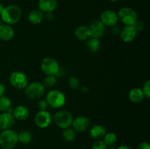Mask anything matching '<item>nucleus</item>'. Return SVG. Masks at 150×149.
Listing matches in <instances>:
<instances>
[{
    "mask_svg": "<svg viewBox=\"0 0 150 149\" xmlns=\"http://www.w3.org/2000/svg\"><path fill=\"white\" fill-rule=\"evenodd\" d=\"M5 91H6L5 86H4L2 83H0V96H3V95L4 94Z\"/></svg>",
    "mask_w": 150,
    "mask_h": 149,
    "instance_id": "nucleus-36",
    "label": "nucleus"
},
{
    "mask_svg": "<svg viewBox=\"0 0 150 149\" xmlns=\"http://www.w3.org/2000/svg\"><path fill=\"white\" fill-rule=\"evenodd\" d=\"M117 16L119 20L125 26H133L138 20L137 13L130 7L121 8L117 13Z\"/></svg>",
    "mask_w": 150,
    "mask_h": 149,
    "instance_id": "nucleus-4",
    "label": "nucleus"
},
{
    "mask_svg": "<svg viewBox=\"0 0 150 149\" xmlns=\"http://www.w3.org/2000/svg\"><path fill=\"white\" fill-rule=\"evenodd\" d=\"M28 19L32 24H39L43 20L44 13L40 10H33L29 13Z\"/></svg>",
    "mask_w": 150,
    "mask_h": 149,
    "instance_id": "nucleus-21",
    "label": "nucleus"
},
{
    "mask_svg": "<svg viewBox=\"0 0 150 149\" xmlns=\"http://www.w3.org/2000/svg\"><path fill=\"white\" fill-rule=\"evenodd\" d=\"M44 17L46 18V20L51 21V20H52L53 19H54V13H45V15H44Z\"/></svg>",
    "mask_w": 150,
    "mask_h": 149,
    "instance_id": "nucleus-35",
    "label": "nucleus"
},
{
    "mask_svg": "<svg viewBox=\"0 0 150 149\" xmlns=\"http://www.w3.org/2000/svg\"><path fill=\"white\" fill-rule=\"evenodd\" d=\"M89 28L90 30L91 37L99 39V38L102 37L105 34V26L100 20H95L92 22Z\"/></svg>",
    "mask_w": 150,
    "mask_h": 149,
    "instance_id": "nucleus-12",
    "label": "nucleus"
},
{
    "mask_svg": "<svg viewBox=\"0 0 150 149\" xmlns=\"http://www.w3.org/2000/svg\"><path fill=\"white\" fill-rule=\"evenodd\" d=\"M57 0H39V10L43 13H53L57 7Z\"/></svg>",
    "mask_w": 150,
    "mask_h": 149,
    "instance_id": "nucleus-15",
    "label": "nucleus"
},
{
    "mask_svg": "<svg viewBox=\"0 0 150 149\" xmlns=\"http://www.w3.org/2000/svg\"><path fill=\"white\" fill-rule=\"evenodd\" d=\"M71 126L75 131L83 132L90 126V120L86 116H79L73 120Z\"/></svg>",
    "mask_w": 150,
    "mask_h": 149,
    "instance_id": "nucleus-11",
    "label": "nucleus"
},
{
    "mask_svg": "<svg viewBox=\"0 0 150 149\" xmlns=\"http://www.w3.org/2000/svg\"><path fill=\"white\" fill-rule=\"evenodd\" d=\"M120 32H121V29L118 26H114L111 27V32H112L113 34L114 35H118L120 34Z\"/></svg>",
    "mask_w": 150,
    "mask_h": 149,
    "instance_id": "nucleus-34",
    "label": "nucleus"
},
{
    "mask_svg": "<svg viewBox=\"0 0 150 149\" xmlns=\"http://www.w3.org/2000/svg\"><path fill=\"white\" fill-rule=\"evenodd\" d=\"M108 146L105 144L102 140H97L92 144V149H107Z\"/></svg>",
    "mask_w": 150,
    "mask_h": 149,
    "instance_id": "nucleus-30",
    "label": "nucleus"
},
{
    "mask_svg": "<svg viewBox=\"0 0 150 149\" xmlns=\"http://www.w3.org/2000/svg\"><path fill=\"white\" fill-rule=\"evenodd\" d=\"M15 32L10 25L0 24V39L3 41H10L14 37Z\"/></svg>",
    "mask_w": 150,
    "mask_h": 149,
    "instance_id": "nucleus-16",
    "label": "nucleus"
},
{
    "mask_svg": "<svg viewBox=\"0 0 150 149\" xmlns=\"http://www.w3.org/2000/svg\"><path fill=\"white\" fill-rule=\"evenodd\" d=\"M105 134H106V130H105V127L102 125H99V124L92 126L89 129L90 137L96 140H101L102 138H103Z\"/></svg>",
    "mask_w": 150,
    "mask_h": 149,
    "instance_id": "nucleus-18",
    "label": "nucleus"
},
{
    "mask_svg": "<svg viewBox=\"0 0 150 149\" xmlns=\"http://www.w3.org/2000/svg\"><path fill=\"white\" fill-rule=\"evenodd\" d=\"M11 100L10 98L6 96H0V111L7 112L10 108H11Z\"/></svg>",
    "mask_w": 150,
    "mask_h": 149,
    "instance_id": "nucleus-24",
    "label": "nucleus"
},
{
    "mask_svg": "<svg viewBox=\"0 0 150 149\" xmlns=\"http://www.w3.org/2000/svg\"><path fill=\"white\" fill-rule=\"evenodd\" d=\"M22 12L20 7L15 4L4 7L1 13V20L5 24L13 25L17 23L21 18Z\"/></svg>",
    "mask_w": 150,
    "mask_h": 149,
    "instance_id": "nucleus-1",
    "label": "nucleus"
},
{
    "mask_svg": "<svg viewBox=\"0 0 150 149\" xmlns=\"http://www.w3.org/2000/svg\"><path fill=\"white\" fill-rule=\"evenodd\" d=\"M136 32H142L145 29V23L142 20H137L134 24L133 25Z\"/></svg>",
    "mask_w": 150,
    "mask_h": 149,
    "instance_id": "nucleus-31",
    "label": "nucleus"
},
{
    "mask_svg": "<svg viewBox=\"0 0 150 149\" xmlns=\"http://www.w3.org/2000/svg\"><path fill=\"white\" fill-rule=\"evenodd\" d=\"M137 32L133 26H125L120 32V37L125 42H131L136 38Z\"/></svg>",
    "mask_w": 150,
    "mask_h": 149,
    "instance_id": "nucleus-14",
    "label": "nucleus"
},
{
    "mask_svg": "<svg viewBox=\"0 0 150 149\" xmlns=\"http://www.w3.org/2000/svg\"><path fill=\"white\" fill-rule=\"evenodd\" d=\"M45 100L48 106H51V108L55 109H58L64 106L66 99L62 92L60 91L59 90L53 89L47 93Z\"/></svg>",
    "mask_w": 150,
    "mask_h": 149,
    "instance_id": "nucleus-3",
    "label": "nucleus"
},
{
    "mask_svg": "<svg viewBox=\"0 0 150 149\" xmlns=\"http://www.w3.org/2000/svg\"><path fill=\"white\" fill-rule=\"evenodd\" d=\"M117 149H132V148L127 145H122L119 146Z\"/></svg>",
    "mask_w": 150,
    "mask_h": 149,
    "instance_id": "nucleus-37",
    "label": "nucleus"
},
{
    "mask_svg": "<svg viewBox=\"0 0 150 149\" xmlns=\"http://www.w3.org/2000/svg\"><path fill=\"white\" fill-rule=\"evenodd\" d=\"M62 137L64 141L67 143H71L76 138V132L73 129H70V127L64 129L62 132Z\"/></svg>",
    "mask_w": 150,
    "mask_h": 149,
    "instance_id": "nucleus-25",
    "label": "nucleus"
},
{
    "mask_svg": "<svg viewBox=\"0 0 150 149\" xmlns=\"http://www.w3.org/2000/svg\"><path fill=\"white\" fill-rule=\"evenodd\" d=\"M110 1H111V2H115V1H118V0H109Z\"/></svg>",
    "mask_w": 150,
    "mask_h": 149,
    "instance_id": "nucleus-40",
    "label": "nucleus"
},
{
    "mask_svg": "<svg viewBox=\"0 0 150 149\" xmlns=\"http://www.w3.org/2000/svg\"><path fill=\"white\" fill-rule=\"evenodd\" d=\"M74 34L76 37L81 41L86 40L89 37H91V33L89 26H83V25L76 28L74 32Z\"/></svg>",
    "mask_w": 150,
    "mask_h": 149,
    "instance_id": "nucleus-19",
    "label": "nucleus"
},
{
    "mask_svg": "<svg viewBox=\"0 0 150 149\" xmlns=\"http://www.w3.org/2000/svg\"><path fill=\"white\" fill-rule=\"evenodd\" d=\"M128 96L130 100L133 103H139L144 99L143 91H142V89H139V88H134V89H131L129 92Z\"/></svg>",
    "mask_w": 150,
    "mask_h": 149,
    "instance_id": "nucleus-20",
    "label": "nucleus"
},
{
    "mask_svg": "<svg viewBox=\"0 0 150 149\" xmlns=\"http://www.w3.org/2000/svg\"><path fill=\"white\" fill-rule=\"evenodd\" d=\"M51 121L52 116L47 110H39L35 116V123L39 128H47L51 124Z\"/></svg>",
    "mask_w": 150,
    "mask_h": 149,
    "instance_id": "nucleus-9",
    "label": "nucleus"
},
{
    "mask_svg": "<svg viewBox=\"0 0 150 149\" xmlns=\"http://www.w3.org/2000/svg\"><path fill=\"white\" fill-rule=\"evenodd\" d=\"M68 84L70 86V87L73 89H77L80 87L79 80H78L77 77H74V76H72V77H70L69 78Z\"/></svg>",
    "mask_w": 150,
    "mask_h": 149,
    "instance_id": "nucleus-28",
    "label": "nucleus"
},
{
    "mask_svg": "<svg viewBox=\"0 0 150 149\" xmlns=\"http://www.w3.org/2000/svg\"><path fill=\"white\" fill-rule=\"evenodd\" d=\"M103 141L105 143V144L107 146H112L113 145H114L117 143V136L113 132L106 133L103 137Z\"/></svg>",
    "mask_w": 150,
    "mask_h": 149,
    "instance_id": "nucleus-26",
    "label": "nucleus"
},
{
    "mask_svg": "<svg viewBox=\"0 0 150 149\" xmlns=\"http://www.w3.org/2000/svg\"><path fill=\"white\" fill-rule=\"evenodd\" d=\"M53 119L57 126L64 129L69 128L72 125L73 118L72 114L68 111L59 110L54 114Z\"/></svg>",
    "mask_w": 150,
    "mask_h": 149,
    "instance_id": "nucleus-6",
    "label": "nucleus"
},
{
    "mask_svg": "<svg viewBox=\"0 0 150 149\" xmlns=\"http://www.w3.org/2000/svg\"><path fill=\"white\" fill-rule=\"evenodd\" d=\"M41 70L46 75H57L60 71V67L57 60L51 57L43 58L41 62Z\"/></svg>",
    "mask_w": 150,
    "mask_h": 149,
    "instance_id": "nucleus-7",
    "label": "nucleus"
},
{
    "mask_svg": "<svg viewBox=\"0 0 150 149\" xmlns=\"http://www.w3.org/2000/svg\"><path fill=\"white\" fill-rule=\"evenodd\" d=\"M18 142L23 145L29 144L32 141V134L30 133V131H27V130H23V131L18 133Z\"/></svg>",
    "mask_w": 150,
    "mask_h": 149,
    "instance_id": "nucleus-23",
    "label": "nucleus"
},
{
    "mask_svg": "<svg viewBox=\"0 0 150 149\" xmlns=\"http://www.w3.org/2000/svg\"><path fill=\"white\" fill-rule=\"evenodd\" d=\"M136 149H150V145L147 142H142L139 143Z\"/></svg>",
    "mask_w": 150,
    "mask_h": 149,
    "instance_id": "nucleus-33",
    "label": "nucleus"
},
{
    "mask_svg": "<svg viewBox=\"0 0 150 149\" xmlns=\"http://www.w3.org/2000/svg\"><path fill=\"white\" fill-rule=\"evenodd\" d=\"M86 48L92 53H97L100 48V41L98 38L89 37L86 39Z\"/></svg>",
    "mask_w": 150,
    "mask_h": 149,
    "instance_id": "nucleus-22",
    "label": "nucleus"
},
{
    "mask_svg": "<svg viewBox=\"0 0 150 149\" xmlns=\"http://www.w3.org/2000/svg\"><path fill=\"white\" fill-rule=\"evenodd\" d=\"M100 20L103 23L105 26L112 27L117 24L119 19L117 13L111 10H106L101 13Z\"/></svg>",
    "mask_w": 150,
    "mask_h": 149,
    "instance_id": "nucleus-10",
    "label": "nucleus"
},
{
    "mask_svg": "<svg viewBox=\"0 0 150 149\" xmlns=\"http://www.w3.org/2000/svg\"><path fill=\"white\" fill-rule=\"evenodd\" d=\"M16 119L13 114L7 112H3L0 114V129H10L14 126Z\"/></svg>",
    "mask_w": 150,
    "mask_h": 149,
    "instance_id": "nucleus-13",
    "label": "nucleus"
},
{
    "mask_svg": "<svg viewBox=\"0 0 150 149\" xmlns=\"http://www.w3.org/2000/svg\"><path fill=\"white\" fill-rule=\"evenodd\" d=\"M57 83V77L55 75H46L44 78L42 84L45 88H52Z\"/></svg>",
    "mask_w": 150,
    "mask_h": 149,
    "instance_id": "nucleus-27",
    "label": "nucleus"
},
{
    "mask_svg": "<svg viewBox=\"0 0 150 149\" xmlns=\"http://www.w3.org/2000/svg\"><path fill=\"white\" fill-rule=\"evenodd\" d=\"M13 115L15 119L18 121H24L29 117V110L23 105H18L13 110Z\"/></svg>",
    "mask_w": 150,
    "mask_h": 149,
    "instance_id": "nucleus-17",
    "label": "nucleus"
},
{
    "mask_svg": "<svg viewBox=\"0 0 150 149\" xmlns=\"http://www.w3.org/2000/svg\"><path fill=\"white\" fill-rule=\"evenodd\" d=\"M24 89V93L26 97L32 100L41 98L45 92V87L42 83L37 81L28 84Z\"/></svg>",
    "mask_w": 150,
    "mask_h": 149,
    "instance_id": "nucleus-5",
    "label": "nucleus"
},
{
    "mask_svg": "<svg viewBox=\"0 0 150 149\" xmlns=\"http://www.w3.org/2000/svg\"><path fill=\"white\" fill-rule=\"evenodd\" d=\"M18 143V132L15 130H2L0 134V147L2 149H13Z\"/></svg>",
    "mask_w": 150,
    "mask_h": 149,
    "instance_id": "nucleus-2",
    "label": "nucleus"
},
{
    "mask_svg": "<svg viewBox=\"0 0 150 149\" xmlns=\"http://www.w3.org/2000/svg\"><path fill=\"white\" fill-rule=\"evenodd\" d=\"M81 90L82 91V92H86L87 91V88L86 86H81Z\"/></svg>",
    "mask_w": 150,
    "mask_h": 149,
    "instance_id": "nucleus-38",
    "label": "nucleus"
},
{
    "mask_svg": "<svg viewBox=\"0 0 150 149\" xmlns=\"http://www.w3.org/2000/svg\"><path fill=\"white\" fill-rule=\"evenodd\" d=\"M142 91H143L144 97L146 99H149L150 97V80H147L144 84L143 88L142 89Z\"/></svg>",
    "mask_w": 150,
    "mask_h": 149,
    "instance_id": "nucleus-29",
    "label": "nucleus"
},
{
    "mask_svg": "<svg viewBox=\"0 0 150 149\" xmlns=\"http://www.w3.org/2000/svg\"><path fill=\"white\" fill-rule=\"evenodd\" d=\"M4 5H3L2 4H1V3H0V15H1V12H2V10H3V9H4Z\"/></svg>",
    "mask_w": 150,
    "mask_h": 149,
    "instance_id": "nucleus-39",
    "label": "nucleus"
},
{
    "mask_svg": "<svg viewBox=\"0 0 150 149\" xmlns=\"http://www.w3.org/2000/svg\"><path fill=\"white\" fill-rule=\"evenodd\" d=\"M10 84L17 89H24L28 85L27 76L20 71H15L10 74L9 77Z\"/></svg>",
    "mask_w": 150,
    "mask_h": 149,
    "instance_id": "nucleus-8",
    "label": "nucleus"
},
{
    "mask_svg": "<svg viewBox=\"0 0 150 149\" xmlns=\"http://www.w3.org/2000/svg\"><path fill=\"white\" fill-rule=\"evenodd\" d=\"M48 107V105L45 99H41V100H40L38 102V108L40 110H46Z\"/></svg>",
    "mask_w": 150,
    "mask_h": 149,
    "instance_id": "nucleus-32",
    "label": "nucleus"
}]
</instances>
